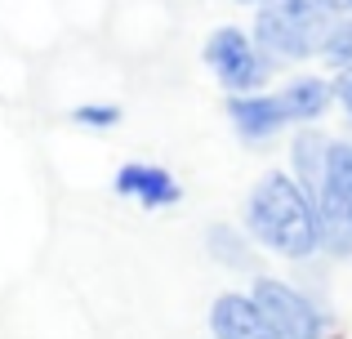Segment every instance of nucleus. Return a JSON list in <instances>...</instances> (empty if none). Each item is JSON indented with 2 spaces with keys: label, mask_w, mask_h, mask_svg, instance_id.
I'll return each mask as SVG.
<instances>
[{
  "label": "nucleus",
  "mask_w": 352,
  "mask_h": 339,
  "mask_svg": "<svg viewBox=\"0 0 352 339\" xmlns=\"http://www.w3.org/2000/svg\"><path fill=\"white\" fill-rule=\"evenodd\" d=\"M326 5L335 9V14H348V9H352V0H326Z\"/></svg>",
  "instance_id": "obj_15"
},
{
  "label": "nucleus",
  "mask_w": 352,
  "mask_h": 339,
  "mask_svg": "<svg viewBox=\"0 0 352 339\" xmlns=\"http://www.w3.org/2000/svg\"><path fill=\"white\" fill-rule=\"evenodd\" d=\"M210 331H214V339H285L263 317V308L254 304V295L214 299V308H210Z\"/></svg>",
  "instance_id": "obj_5"
},
{
  "label": "nucleus",
  "mask_w": 352,
  "mask_h": 339,
  "mask_svg": "<svg viewBox=\"0 0 352 339\" xmlns=\"http://www.w3.org/2000/svg\"><path fill=\"white\" fill-rule=\"evenodd\" d=\"M228 116H232L236 134L241 139H272L276 130H285L290 125V112H285L281 94H232L228 98Z\"/></svg>",
  "instance_id": "obj_6"
},
{
  "label": "nucleus",
  "mask_w": 352,
  "mask_h": 339,
  "mask_svg": "<svg viewBox=\"0 0 352 339\" xmlns=\"http://www.w3.org/2000/svg\"><path fill=\"white\" fill-rule=\"evenodd\" d=\"M335 9L326 0H258L254 41L272 63H303L321 54Z\"/></svg>",
  "instance_id": "obj_2"
},
{
  "label": "nucleus",
  "mask_w": 352,
  "mask_h": 339,
  "mask_svg": "<svg viewBox=\"0 0 352 339\" xmlns=\"http://www.w3.org/2000/svg\"><path fill=\"white\" fill-rule=\"evenodd\" d=\"M254 304L263 308V317L276 326L285 339H321V313H317V304H312L303 290H294V286H285V281H276V277H258L254 281Z\"/></svg>",
  "instance_id": "obj_4"
},
{
  "label": "nucleus",
  "mask_w": 352,
  "mask_h": 339,
  "mask_svg": "<svg viewBox=\"0 0 352 339\" xmlns=\"http://www.w3.org/2000/svg\"><path fill=\"white\" fill-rule=\"evenodd\" d=\"M290 161H294V179L303 183V192L317 197L330 179V139L317 134V130H303L290 148Z\"/></svg>",
  "instance_id": "obj_8"
},
{
  "label": "nucleus",
  "mask_w": 352,
  "mask_h": 339,
  "mask_svg": "<svg viewBox=\"0 0 352 339\" xmlns=\"http://www.w3.org/2000/svg\"><path fill=\"white\" fill-rule=\"evenodd\" d=\"M335 98L344 103V112H352V63H348V67H339V76H335Z\"/></svg>",
  "instance_id": "obj_14"
},
{
  "label": "nucleus",
  "mask_w": 352,
  "mask_h": 339,
  "mask_svg": "<svg viewBox=\"0 0 352 339\" xmlns=\"http://www.w3.org/2000/svg\"><path fill=\"white\" fill-rule=\"evenodd\" d=\"M281 103H285V112H290V121H321V116L330 112V103H339L335 80L299 76V80H290V85L281 89Z\"/></svg>",
  "instance_id": "obj_9"
},
{
  "label": "nucleus",
  "mask_w": 352,
  "mask_h": 339,
  "mask_svg": "<svg viewBox=\"0 0 352 339\" xmlns=\"http://www.w3.org/2000/svg\"><path fill=\"white\" fill-rule=\"evenodd\" d=\"M72 121L85 125V130H112V125L120 121V107H112V103H85V107L72 112Z\"/></svg>",
  "instance_id": "obj_13"
},
{
  "label": "nucleus",
  "mask_w": 352,
  "mask_h": 339,
  "mask_svg": "<svg viewBox=\"0 0 352 339\" xmlns=\"http://www.w3.org/2000/svg\"><path fill=\"white\" fill-rule=\"evenodd\" d=\"M348 130H352V112H348Z\"/></svg>",
  "instance_id": "obj_17"
},
{
  "label": "nucleus",
  "mask_w": 352,
  "mask_h": 339,
  "mask_svg": "<svg viewBox=\"0 0 352 339\" xmlns=\"http://www.w3.org/2000/svg\"><path fill=\"white\" fill-rule=\"evenodd\" d=\"M206 241H210V254H214L219 263H228V268H236V272H250V268H254V250H250V241L236 232V228L214 223L206 232Z\"/></svg>",
  "instance_id": "obj_10"
},
{
  "label": "nucleus",
  "mask_w": 352,
  "mask_h": 339,
  "mask_svg": "<svg viewBox=\"0 0 352 339\" xmlns=\"http://www.w3.org/2000/svg\"><path fill=\"white\" fill-rule=\"evenodd\" d=\"M245 228L258 245H267L281 259H308L321 245L317 210L303 183L285 170H272L258 179V188L245 201Z\"/></svg>",
  "instance_id": "obj_1"
},
{
  "label": "nucleus",
  "mask_w": 352,
  "mask_h": 339,
  "mask_svg": "<svg viewBox=\"0 0 352 339\" xmlns=\"http://www.w3.org/2000/svg\"><path fill=\"white\" fill-rule=\"evenodd\" d=\"M321 58L335 63V67H348V63H352V9H348V14H335L326 41H321Z\"/></svg>",
  "instance_id": "obj_11"
},
{
  "label": "nucleus",
  "mask_w": 352,
  "mask_h": 339,
  "mask_svg": "<svg viewBox=\"0 0 352 339\" xmlns=\"http://www.w3.org/2000/svg\"><path fill=\"white\" fill-rule=\"evenodd\" d=\"M116 192L143 201L147 210H165V206H179L183 201V188L174 183V174L161 166H143V161H129V166L116 170Z\"/></svg>",
  "instance_id": "obj_7"
},
{
  "label": "nucleus",
  "mask_w": 352,
  "mask_h": 339,
  "mask_svg": "<svg viewBox=\"0 0 352 339\" xmlns=\"http://www.w3.org/2000/svg\"><path fill=\"white\" fill-rule=\"evenodd\" d=\"M330 188L352 210V143H330Z\"/></svg>",
  "instance_id": "obj_12"
},
{
  "label": "nucleus",
  "mask_w": 352,
  "mask_h": 339,
  "mask_svg": "<svg viewBox=\"0 0 352 339\" xmlns=\"http://www.w3.org/2000/svg\"><path fill=\"white\" fill-rule=\"evenodd\" d=\"M236 5H258V0H236Z\"/></svg>",
  "instance_id": "obj_16"
},
{
  "label": "nucleus",
  "mask_w": 352,
  "mask_h": 339,
  "mask_svg": "<svg viewBox=\"0 0 352 339\" xmlns=\"http://www.w3.org/2000/svg\"><path fill=\"white\" fill-rule=\"evenodd\" d=\"M206 63L214 67L219 85L232 94H254L272 76V58L258 50L254 36H245L241 27H219L206 41Z\"/></svg>",
  "instance_id": "obj_3"
}]
</instances>
